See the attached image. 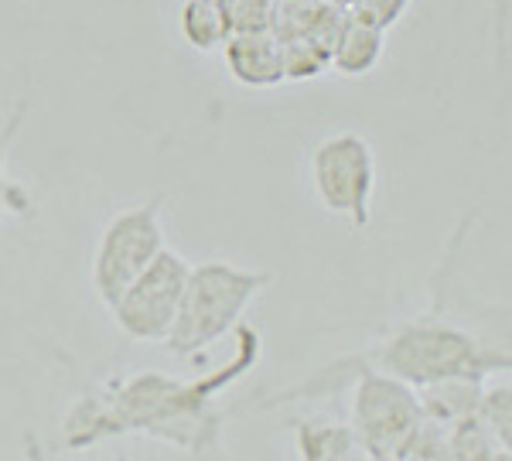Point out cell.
Instances as JSON below:
<instances>
[{
    "mask_svg": "<svg viewBox=\"0 0 512 461\" xmlns=\"http://www.w3.org/2000/svg\"><path fill=\"white\" fill-rule=\"evenodd\" d=\"M226 69L239 86L246 89H270L287 82L284 76V41L274 28L233 31L222 45Z\"/></svg>",
    "mask_w": 512,
    "mask_h": 461,
    "instance_id": "obj_8",
    "label": "cell"
},
{
    "mask_svg": "<svg viewBox=\"0 0 512 461\" xmlns=\"http://www.w3.org/2000/svg\"><path fill=\"white\" fill-rule=\"evenodd\" d=\"M284 41V76L287 79H315L318 72L328 69V55L321 52L315 41L294 35V38H280Z\"/></svg>",
    "mask_w": 512,
    "mask_h": 461,
    "instance_id": "obj_14",
    "label": "cell"
},
{
    "mask_svg": "<svg viewBox=\"0 0 512 461\" xmlns=\"http://www.w3.org/2000/svg\"><path fill=\"white\" fill-rule=\"evenodd\" d=\"M369 461H383V458H369Z\"/></svg>",
    "mask_w": 512,
    "mask_h": 461,
    "instance_id": "obj_16",
    "label": "cell"
},
{
    "mask_svg": "<svg viewBox=\"0 0 512 461\" xmlns=\"http://www.w3.org/2000/svg\"><path fill=\"white\" fill-rule=\"evenodd\" d=\"M256 359L260 335L250 325H239L233 356L205 376L178 380L158 369L113 376L72 400L59 424V438L52 441V455H79L127 434L154 438L195 458L216 455L226 421L219 397L250 373Z\"/></svg>",
    "mask_w": 512,
    "mask_h": 461,
    "instance_id": "obj_1",
    "label": "cell"
},
{
    "mask_svg": "<svg viewBox=\"0 0 512 461\" xmlns=\"http://www.w3.org/2000/svg\"><path fill=\"white\" fill-rule=\"evenodd\" d=\"M478 424L502 455H512V386H489L478 403Z\"/></svg>",
    "mask_w": 512,
    "mask_h": 461,
    "instance_id": "obj_13",
    "label": "cell"
},
{
    "mask_svg": "<svg viewBox=\"0 0 512 461\" xmlns=\"http://www.w3.org/2000/svg\"><path fill=\"white\" fill-rule=\"evenodd\" d=\"M376 151L355 130L325 137L311 151V185L321 209L335 219H345L352 229H369L376 199Z\"/></svg>",
    "mask_w": 512,
    "mask_h": 461,
    "instance_id": "obj_6",
    "label": "cell"
},
{
    "mask_svg": "<svg viewBox=\"0 0 512 461\" xmlns=\"http://www.w3.org/2000/svg\"><path fill=\"white\" fill-rule=\"evenodd\" d=\"M178 24H181V38L202 55L219 52L229 41V35H233V24H229L219 0H185Z\"/></svg>",
    "mask_w": 512,
    "mask_h": 461,
    "instance_id": "obj_12",
    "label": "cell"
},
{
    "mask_svg": "<svg viewBox=\"0 0 512 461\" xmlns=\"http://www.w3.org/2000/svg\"><path fill=\"white\" fill-rule=\"evenodd\" d=\"M410 0H352L349 11L359 14V18L379 24V28H393L396 21L403 18V11H407Z\"/></svg>",
    "mask_w": 512,
    "mask_h": 461,
    "instance_id": "obj_15",
    "label": "cell"
},
{
    "mask_svg": "<svg viewBox=\"0 0 512 461\" xmlns=\"http://www.w3.org/2000/svg\"><path fill=\"white\" fill-rule=\"evenodd\" d=\"M386 52V31L379 24L359 18V14H345L338 24V35L328 52V65L342 76H369Z\"/></svg>",
    "mask_w": 512,
    "mask_h": 461,
    "instance_id": "obj_9",
    "label": "cell"
},
{
    "mask_svg": "<svg viewBox=\"0 0 512 461\" xmlns=\"http://www.w3.org/2000/svg\"><path fill=\"white\" fill-rule=\"evenodd\" d=\"M267 284L270 274H263V270H246L229 260L198 263L188 274L185 298H181L175 328H171L164 349L181 359L202 356L229 332H236L239 318L260 298Z\"/></svg>",
    "mask_w": 512,
    "mask_h": 461,
    "instance_id": "obj_3",
    "label": "cell"
},
{
    "mask_svg": "<svg viewBox=\"0 0 512 461\" xmlns=\"http://www.w3.org/2000/svg\"><path fill=\"white\" fill-rule=\"evenodd\" d=\"M297 461H369L373 455L352 424L338 421H297L294 424Z\"/></svg>",
    "mask_w": 512,
    "mask_h": 461,
    "instance_id": "obj_10",
    "label": "cell"
},
{
    "mask_svg": "<svg viewBox=\"0 0 512 461\" xmlns=\"http://www.w3.org/2000/svg\"><path fill=\"white\" fill-rule=\"evenodd\" d=\"M192 274V263L181 253L164 250L158 260L137 277L127 291L120 294V301L110 308L113 321L127 339L147 342V345H164L175 328L181 298H185V284Z\"/></svg>",
    "mask_w": 512,
    "mask_h": 461,
    "instance_id": "obj_7",
    "label": "cell"
},
{
    "mask_svg": "<svg viewBox=\"0 0 512 461\" xmlns=\"http://www.w3.org/2000/svg\"><path fill=\"white\" fill-rule=\"evenodd\" d=\"M359 369L390 373L414 390L444 380L485 383L492 373H512V304H454L444 274L437 270L431 311L403 321L383 335V342L318 369L311 380L277 393L267 403L328 397Z\"/></svg>",
    "mask_w": 512,
    "mask_h": 461,
    "instance_id": "obj_2",
    "label": "cell"
},
{
    "mask_svg": "<svg viewBox=\"0 0 512 461\" xmlns=\"http://www.w3.org/2000/svg\"><path fill=\"white\" fill-rule=\"evenodd\" d=\"M352 427L373 458L400 461L427 424L420 393L379 369L352 373Z\"/></svg>",
    "mask_w": 512,
    "mask_h": 461,
    "instance_id": "obj_5",
    "label": "cell"
},
{
    "mask_svg": "<svg viewBox=\"0 0 512 461\" xmlns=\"http://www.w3.org/2000/svg\"><path fill=\"white\" fill-rule=\"evenodd\" d=\"M161 209H164V195L130 205V209L117 212L110 222L103 226L93 253V291L99 304L106 311L120 301V294L158 260V253L164 250V226H161Z\"/></svg>",
    "mask_w": 512,
    "mask_h": 461,
    "instance_id": "obj_4",
    "label": "cell"
},
{
    "mask_svg": "<svg viewBox=\"0 0 512 461\" xmlns=\"http://www.w3.org/2000/svg\"><path fill=\"white\" fill-rule=\"evenodd\" d=\"M28 110H31V103L18 100L14 110L0 120V219H31L35 216V199H31V192L18 178L7 175V158H11V147L18 141L24 120H28Z\"/></svg>",
    "mask_w": 512,
    "mask_h": 461,
    "instance_id": "obj_11",
    "label": "cell"
}]
</instances>
